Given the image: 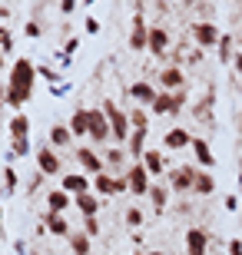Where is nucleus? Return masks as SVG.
<instances>
[{"instance_id":"f257e3e1","label":"nucleus","mask_w":242,"mask_h":255,"mask_svg":"<svg viewBox=\"0 0 242 255\" xmlns=\"http://www.w3.org/2000/svg\"><path fill=\"white\" fill-rule=\"evenodd\" d=\"M33 83H37V63L27 57L13 60L10 66V80H7V106H13L20 113V106L33 96Z\"/></svg>"},{"instance_id":"f03ea898","label":"nucleus","mask_w":242,"mask_h":255,"mask_svg":"<svg viewBox=\"0 0 242 255\" xmlns=\"http://www.w3.org/2000/svg\"><path fill=\"white\" fill-rule=\"evenodd\" d=\"M100 110L106 113V120H110V139H116V146H126V142H130V132H133L130 116L123 113V110L113 103V100H103Z\"/></svg>"},{"instance_id":"7ed1b4c3","label":"nucleus","mask_w":242,"mask_h":255,"mask_svg":"<svg viewBox=\"0 0 242 255\" xmlns=\"http://www.w3.org/2000/svg\"><path fill=\"white\" fill-rule=\"evenodd\" d=\"M136 17H133V30H130V50H136V53H143V50L149 47V23H146V3H136Z\"/></svg>"},{"instance_id":"20e7f679","label":"nucleus","mask_w":242,"mask_h":255,"mask_svg":"<svg viewBox=\"0 0 242 255\" xmlns=\"http://www.w3.org/2000/svg\"><path fill=\"white\" fill-rule=\"evenodd\" d=\"M123 176H126V186H130V192H133V196H149L153 176L146 172V166H143V162H130Z\"/></svg>"},{"instance_id":"39448f33","label":"nucleus","mask_w":242,"mask_h":255,"mask_svg":"<svg viewBox=\"0 0 242 255\" xmlns=\"http://www.w3.org/2000/svg\"><path fill=\"white\" fill-rule=\"evenodd\" d=\"M196 176H199V169H196V166H176V169L169 172V192H176V196L193 192Z\"/></svg>"},{"instance_id":"423d86ee","label":"nucleus","mask_w":242,"mask_h":255,"mask_svg":"<svg viewBox=\"0 0 242 255\" xmlns=\"http://www.w3.org/2000/svg\"><path fill=\"white\" fill-rule=\"evenodd\" d=\"M73 159L80 162L83 176H100V172H106V162H103V156H96V149H90V146H80V149L73 152Z\"/></svg>"},{"instance_id":"0eeeda50","label":"nucleus","mask_w":242,"mask_h":255,"mask_svg":"<svg viewBox=\"0 0 242 255\" xmlns=\"http://www.w3.org/2000/svg\"><path fill=\"white\" fill-rule=\"evenodd\" d=\"M219 37H223V30L216 27L213 20L206 23V20H199V23H193V40H196V47H219Z\"/></svg>"},{"instance_id":"6e6552de","label":"nucleus","mask_w":242,"mask_h":255,"mask_svg":"<svg viewBox=\"0 0 242 255\" xmlns=\"http://www.w3.org/2000/svg\"><path fill=\"white\" fill-rule=\"evenodd\" d=\"M169 43H173V37H169L166 27H159V23H153L149 27V57H169Z\"/></svg>"},{"instance_id":"1a4fd4ad","label":"nucleus","mask_w":242,"mask_h":255,"mask_svg":"<svg viewBox=\"0 0 242 255\" xmlns=\"http://www.w3.org/2000/svg\"><path fill=\"white\" fill-rule=\"evenodd\" d=\"M156 83L163 86V93H176V90H186V73L179 70V66H173L169 63L163 73L156 76Z\"/></svg>"},{"instance_id":"9d476101","label":"nucleus","mask_w":242,"mask_h":255,"mask_svg":"<svg viewBox=\"0 0 242 255\" xmlns=\"http://www.w3.org/2000/svg\"><path fill=\"white\" fill-rule=\"evenodd\" d=\"M90 139H93L96 146L110 139V120H106V113H103L100 106L90 110Z\"/></svg>"},{"instance_id":"9b49d317","label":"nucleus","mask_w":242,"mask_h":255,"mask_svg":"<svg viewBox=\"0 0 242 255\" xmlns=\"http://www.w3.org/2000/svg\"><path fill=\"white\" fill-rule=\"evenodd\" d=\"M60 189L76 199V196H83V192H93V182L86 179L83 172H66L63 179H60Z\"/></svg>"},{"instance_id":"f8f14e48","label":"nucleus","mask_w":242,"mask_h":255,"mask_svg":"<svg viewBox=\"0 0 242 255\" xmlns=\"http://www.w3.org/2000/svg\"><path fill=\"white\" fill-rule=\"evenodd\" d=\"M186 255H209V232L203 226H193L186 232Z\"/></svg>"},{"instance_id":"ddd939ff","label":"nucleus","mask_w":242,"mask_h":255,"mask_svg":"<svg viewBox=\"0 0 242 255\" xmlns=\"http://www.w3.org/2000/svg\"><path fill=\"white\" fill-rule=\"evenodd\" d=\"M60 169H63L60 156H56L50 146H40L37 149V172H43V176H60Z\"/></svg>"},{"instance_id":"4468645a","label":"nucleus","mask_w":242,"mask_h":255,"mask_svg":"<svg viewBox=\"0 0 242 255\" xmlns=\"http://www.w3.org/2000/svg\"><path fill=\"white\" fill-rule=\"evenodd\" d=\"M130 96L140 106H153V103H156V96H159V90L149 83V80H136V83L130 86Z\"/></svg>"},{"instance_id":"2eb2a0df","label":"nucleus","mask_w":242,"mask_h":255,"mask_svg":"<svg viewBox=\"0 0 242 255\" xmlns=\"http://www.w3.org/2000/svg\"><path fill=\"white\" fill-rule=\"evenodd\" d=\"M189 149L196 152V162H199V169H213L216 166V156H213V146L203 139V136H193V146Z\"/></svg>"},{"instance_id":"dca6fc26","label":"nucleus","mask_w":242,"mask_h":255,"mask_svg":"<svg viewBox=\"0 0 242 255\" xmlns=\"http://www.w3.org/2000/svg\"><path fill=\"white\" fill-rule=\"evenodd\" d=\"M163 146H166V149H176V152L186 149V146H193V132L183 129V126H173V129L163 136Z\"/></svg>"},{"instance_id":"f3484780","label":"nucleus","mask_w":242,"mask_h":255,"mask_svg":"<svg viewBox=\"0 0 242 255\" xmlns=\"http://www.w3.org/2000/svg\"><path fill=\"white\" fill-rule=\"evenodd\" d=\"M43 229L47 232H53V236H60V239H66L70 236V222H66V216L63 212H43Z\"/></svg>"},{"instance_id":"a211bd4d","label":"nucleus","mask_w":242,"mask_h":255,"mask_svg":"<svg viewBox=\"0 0 242 255\" xmlns=\"http://www.w3.org/2000/svg\"><path fill=\"white\" fill-rule=\"evenodd\" d=\"M146 139H149V129H133L130 132V142H126V152H130L133 159L140 162L146 156Z\"/></svg>"},{"instance_id":"6ab92c4d","label":"nucleus","mask_w":242,"mask_h":255,"mask_svg":"<svg viewBox=\"0 0 242 255\" xmlns=\"http://www.w3.org/2000/svg\"><path fill=\"white\" fill-rule=\"evenodd\" d=\"M169 186H163V182H153L149 186V206H153V212H166V206H169Z\"/></svg>"},{"instance_id":"aec40b11","label":"nucleus","mask_w":242,"mask_h":255,"mask_svg":"<svg viewBox=\"0 0 242 255\" xmlns=\"http://www.w3.org/2000/svg\"><path fill=\"white\" fill-rule=\"evenodd\" d=\"M70 132H73V139L90 136V110H86V106H80V110L70 116Z\"/></svg>"},{"instance_id":"412c9836","label":"nucleus","mask_w":242,"mask_h":255,"mask_svg":"<svg viewBox=\"0 0 242 255\" xmlns=\"http://www.w3.org/2000/svg\"><path fill=\"white\" fill-rule=\"evenodd\" d=\"M143 166H146V172L153 176V179H159L163 172H166V159H163V152L159 149H146V156H143Z\"/></svg>"},{"instance_id":"4be33fe9","label":"nucleus","mask_w":242,"mask_h":255,"mask_svg":"<svg viewBox=\"0 0 242 255\" xmlns=\"http://www.w3.org/2000/svg\"><path fill=\"white\" fill-rule=\"evenodd\" d=\"M7 129H10V139H30V116L27 113H13Z\"/></svg>"},{"instance_id":"5701e85b","label":"nucleus","mask_w":242,"mask_h":255,"mask_svg":"<svg viewBox=\"0 0 242 255\" xmlns=\"http://www.w3.org/2000/svg\"><path fill=\"white\" fill-rule=\"evenodd\" d=\"M73 206L83 212V219H90V216H96V212H100V196H96V192H83V196L73 199Z\"/></svg>"},{"instance_id":"b1692460","label":"nucleus","mask_w":242,"mask_h":255,"mask_svg":"<svg viewBox=\"0 0 242 255\" xmlns=\"http://www.w3.org/2000/svg\"><path fill=\"white\" fill-rule=\"evenodd\" d=\"M93 192H96L100 199L116 196V176H110V172H100V176H93Z\"/></svg>"},{"instance_id":"393cba45","label":"nucleus","mask_w":242,"mask_h":255,"mask_svg":"<svg viewBox=\"0 0 242 255\" xmlns=\"http://www.w3.org/2000/svg\"><path fill=\"white\" fill-rule=\"evenodd\" d=\"M70 202H73V196H66L60 186L47 192V209H50V212H66V209H70Z\"/></svg>"},{"instance_id":"a878e982","label":"nucleus","mask_w":242,"mask_h":255,"mask_svg":"<svg viewBox=\"0 0 242 255\" xmlns=\"http://www.w3.org/2000/svg\"><path fill=\"white\" fill-rule=\"evenodd\" d=\"M193 192H196V196H213V192H216V176H213L209 169H199Z\"/></svg>"},{"instance_id":"bb28decb","label":"nucleus","mask_w":242,"mask_h":255,"mask_svg":"<svg viewBox=\"0 0 242 255\" xmlns=\"http://www.w3.org/2000/svg\"><path fill=\"white\" fill-rule=\"evenodd\" d=\"M70 252L73 255H90V249H93V239L86 236V232H70Z\"/></svg>"},{"instance_id":"cd10ccee","label":"nucleus","mask_w":242,"mask_h":255,"mask_svg":"<svg viewBox=\"0 0 242 255\" xmlns=\"http://www.w3.org/2000/svg\"><path fill=\"white\" fill-rule=\"evenodd\" d=\"M149 113H156V116H176V110H173V93H159L156 103L149 106Z\"/></svg>"},{"instance_id":"c85d7f7f","label":"nucleus","mask_w":242,"mask_h":255,"mask_svg":"<svg viewBox=\"0 0 242 255\" xmlns=\"http://www.w3.org/2000/svg\"><path fill=\"white\" fill-rule=\"evenodd\" d=\"M70 139H73L70 126H63V123H53V126H50V142H53V146H70Z\"/></svg>"},{"instance_id":"c756f323","label":"nucleus","mask_w":242,"mask_h":255,"mask_svg":"<svg viewBox=\"0 0 242 255\" xmlns=\"http://www.w3.org/2000/svg\"><path fill=\"white\" fill-rule=\"evenodd\" d=\"M126 146H113V149H106V156H103V162L106 166H113V169H120V166H126Z\"/></svg>"},{"instance_id":"7c9ffc66","label":"nucleus","mask_w":242,"mask_h":255,"mask_svg":"<svg viewBox=\"0 0 242 255\" xmlns=\"http://www.w3.org/2000/svg\"><path fill=\"white\" fill-rule=\"evenodd\" d=\"M126 116H130V126H133V129H149V113H146V106H133Z\"/></svg>"},{"instance_id":"2f4dec72","label":"nucleus","mask_w":242,"mask_h":255,"mask_svg":"<svg viewBox=\"0 0 242 255\" xmlns=\"http://www.w3.org/2000/svg\"><path fill=\"white\" fill-rule=\"evenodd\" d=\"M233 37H229V33H223V37H219V63L223 66H229L233 63Z\"/></svg>"},{"instance_id":"473e14b6","label":"nucleus","mask_w":242,"mask_h":255,"mask_svg":"<svg viewBox=\"0 0 242 255\" xmlns=\"http://www.w3.org/2000/svg\"><path fill=\"white\" fill-rule=\"evenodd\" d=\"M17 186H20V179H17V169H13V166H3V192H7V196H17Z\"/></svg>"},{"instance_id":"72a5a7b5","label":"nucleus","mask_w":242,"mask_h":255,"mask_svg":"<svg viewBox=\"0 0 242 255\" xmlns=\"http://www.w3.org/2000/svg\"><path fill=\"white\" fill-rule=\"evenodd\" d=\"M143 222H146V216H143V209H140V206L126 209V216H123V226H126V229H140Z\"/></svg>"},{"instance_id":"f704fd0d","label":"nucleus","mask_w":242,"mask_h":255,"mask_svg":"<svg viewBox=\"0 0 242 255\" xmlns=\"http://www.w3.org/2000/svg\"><path fill=\"white\" fill-rule=\"evenodd\" d=\"M37 76H43V83H50V86H60V80H63V76L56 73L53 66H43V63L37 66Z\"/></svg>"},{"instance_id":"c9c22d12","label":"nucleus","mask_w":242,"mask_h":255,"mask_svg":"<svg viewBox=\"0 0 242 255\" xmlns=\"http://www.w3.org/2000/svg\"><path fill=\"white\" fill-rule=\"evenodd\" d=\"M10 152H13V159H23L30 152V139H10Z\"/></svg>"},{"instance_id":"e433bc0d","label":"nucleus","mask_w":242,"mask_h":255,"mask_svg":"<svg viewBox=\"0 0 242 255\" xmlns=\"http://www.w3.org/2000/svg\"><path fill=\"white\" fill-rule=\"evenodd\" d=\"M23 33H27L30 40H40L43 37V23H40V20H27V23H23Z\"/></svg>"},{"instance_id":"4c0bfd02","label":"nucleus","mask_w":242,"mask_h":255,"mask_svg":"<svg viewBox=\"0 0 242 255\" xmlns=\"http://www.w3.org/2000/svg\"><path fill=\"white\" fill-rule=\"evenodd\" d=\"M13 50V33L10 27H0V53H10Z\"/></svg>"},{"instance_id":"58836bf2","label":"nucleus","mask_w":242,"mask_h":255,"mask_svg":"<svg viewBox=\"0 0 242 255\" xmlns=\"http://www.w3.org/2000/svg\"><path fill=\"white\" fill-rule=\"evenodd\" d=\"M83 232H86L90 239H96V236H100V219H96V216L83 219Z\"/></svg>"},{"instance_id":"ea45409f","label":"nucleus","mask_w":242,"mask_h":255,"mask_svg":"<svg viewBox=\"0 0 242 255\" xmlns=\"http://www.w3.org/2000/svg\"><path fill=\"white\" fill-rule=\"evenodd\" d=\"M183 106H186V90H176V93H173V110H176V116L183 113Z\"/></svg>"},{"instance_id":"a19ab883","label":"nucleus","mask_w":242,"mask_h":255,"mask_svg":"<svg viewBox=\"0 0 242 255\" xmlns=\"http://www.w3.org/2000/svg\"><path fill=\"white\" fill-rule=\"evenodd\" d=\"M83 30H86V33H100V20H96V17H86Z\"/></svg>"},{"instance_id":"79ce46f5","label":"nucleus","mask_w":242,"mask_h":255,"mask_svg":"<svg viewBox=\"0 0 242 255\" xmlns=\"http://www.w3.org/2000/svg\"><path fill=\"white\" fill-rule=\"evenodd\" d=\"M226 212H236V209H239V196H226Z\"/></svg>"},{"instance_id":"37998d69","label":"nucleus","mask_w":242,"mask_h":255,"mask_svg":"<svg viewBox=\"0 0 242 255\" xmlns=\"http://www.w3.org/2000/svg\"><path fill=\"white\" fill-rule=\"evenodd\" d=\"M229 255H242V239H229Z\"/></svg>"},{"instance_id":"c03bdc74","label":"nucleus","mask_w":242,"mask_h":255,"mask_svg":"<svg viewBox=\"0 0 242 255\" xmlns=\"http://www.w3.org/2000/svg\"><path fill=\"white\" fill-rule=\"evenodd\" d=\"M73 10H76V0H63V3H60V13H66V17H70Z\"/></svg>"},{"instance_id":"a18cd8bd","label":"nucleus","mask_w":242,"mask_h":255,"mask_svg":"<svg viewBox=\"0 0 242 255\" xmlns=\"http://www.w3.org/2000/svg\"><path fill=\"white\" fill-rule=\"evenodd\" d=\"M196 10H199V17H206V23H209V17H213V7H209V3H199Z\"/></svg>"},{"instance_id":"49530a36","label":"nucleus","mask_w":242,"mask_h":255,"mask_svg":"<svg viewBox=\"0 0 242 255\" xmlns=\"http://www.w3.org/2000/svg\"><path fill=\"white\" fill-rule=\"evenodd\" d=\"M13 255H30V252H27V246H23L20 239H13Z\"/></svg>"},{"instance_id":"de8ad7c7","label":"nucleus","mask_w":242,"mask_h":255,"mask_svg":"<svg viewBox=\"0 0 242 255\" xmlns=\"http://www.w3.org/2000/svg\"><path fill=\"white\" fill-rule=\"evenodd\" d=\"M233 66H236V73H242V53H236V57H233Z\"/></svg>"},{"instance_id":"09e8293b","label":"nucleus","mask_w":242,"mask_h":255,"mask_svg":"<svg viewBox=\"0 0 242 255\" xmlns=\"http://www.w3.org/2000/svg\"><path fill=\"white\" fill-rule=\"evenodd\" d=\"M0 17H10V7H0Z\"/></svg>"},{"instance_id":"8fccbe9b","label":"nucleus","mask_w":242,"mask_h":255,"mask_svg":"<svg viewBox=\"0 0 242 255\" xmlns=\"http://www.w3.org/2000/svg\"><path fill=\"white\" fill-rule=\"evenodd\" d=\"M0 70H7V60H3V53H0Z\"/></svg>"},{"instance_id":"3c124183","label":"nucleus","mask_w":242,"mask_h":255,"mask_svg":"<svg viewBox=\"0 0 242 255\" xmlns=\"http://www.w3.org/2000/svg\"><path fill=\"white\" fill-rule=\"evenodd\" d=\"M0 229H3V206H0Z\"/></svg>"},{"instance_id":"603ef678","label":"nucleus","mask_w":242,"mask_h":255,"mask_svg":"<svg viewBox=\"0 0 242 255\" xmlns=\"http://www.w3.org/2000/svg\"><path fill=\"white\" fill-rule=\"evenodd\" d=\"M239 192H242V169H239Z\"/></svg>"},{"instance_id":"864d4df0","label":"nucleus","mask_w":242,"mask_h":255,"mask_svg":"<svg viewBox=\"0 0 242 255\" xmlns=\"http://www.w3.org/2000/svg\"><path fill=\"white\" fill-rule=\"evenodd\" d=\"M149 255H166V252H149Z\"/></svg>"},{"instance_id":"5fc2aeb1","label":"nucleus","mask_w":242,"mask_h":255,"mask_svg":"<svg viewBox=\"0 0 242 255\" xmlns=\"http://www.w3.org/2000/svg\"><path fill=\"white\" fill-rule=\"evenodd\" d=\"M133 255H146V252H133Z\"/></svg>"},{"instance_id":"6e6d98bb","label":"nucleus","mask_w":242,"mask_h":255,"mask_svg":"<svg viewBox=\"0 0 242 255\" xmlns=\"http://www.w3.org/2000/svg\"><path fill=\"white\" fill-rule=\"evenodd\" d=\"M30 255H40V252H30Z\"/></svg>"}]
</instances>
